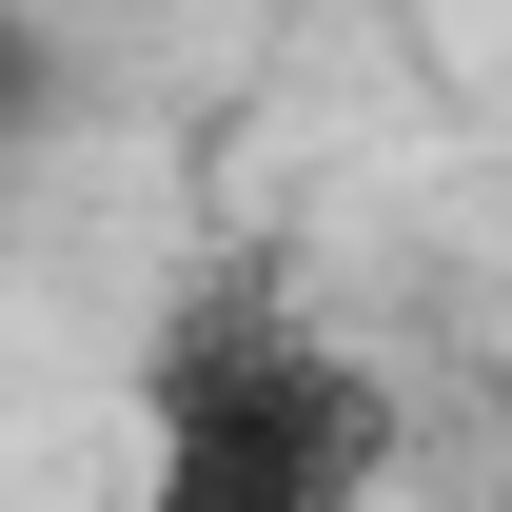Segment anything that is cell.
Segmentation results:
<instances>
[{
    "label": "cell",
    "mask_w": 512,
    "mask_h": 512,
    "mask_svg": "<svg viewBox=\"0 0 512 512\" xmlns=\"http://www.w3.org/2000/svg\"><path fill=\"white\" fill-rule=\"evenodd\" d=\"M40 119H60V40H40V20L0 0V178L40 158Z\"/></svg>",
    "instance_id": "7a4b0ae2"
},
{
    "label": "cell",
    "mask_w": 512,
    "mask_h": 512,
    "mask_svg": "<svg viewBox=\"0 0 512 512\" xmlns=\"http://www.w3.org/2000/svg\"><path fill=\"white\" fill-rule=\"evenodd\" d=\"M493 512H512V493H493Z\"/></svg>",
    "instance_id": "3957f363"
},
{
    "label": "cell",
    "mask_w": 512,
    "mask_h": 512,
    "mask_svg": "<svg viewBox=\"0 0 512 512\" xmlns=\"http://www.w3.org/2000/svg\"><path fill=\"white\" fill-rule=\"evenodd\" d=\"M414 414L355 335H316L296 296H178L138 355V512H375Z\"/></svg>",
    "instance_id": "6da1fadb"
}]
</instances>
